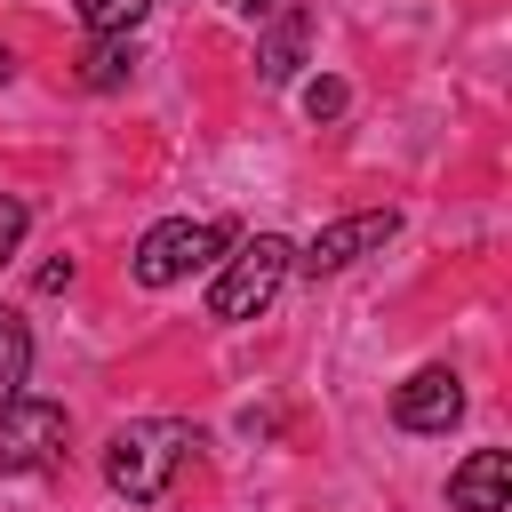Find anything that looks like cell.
<instances>
[{"mask_svg":"<svg viewBox=\"0 0 512 512\" xmlns=\"http://www.w3.org/2000/svg\"><path fill=\"white\" fill-rule=\"evenodd\" d=\"M192 448H200V432L184 416H136L104 440V488L128 504H160L176 488V472L192 464Z\"/></svg>","mask_w":512,"mask_h":512,"instance_id":"cell-1","label":"cell"},{"mask_svg":"<svg viewBox=\"0 0 512 512\" xmlns=\"http://www.w3.org/2000/svg\"><path fill=\"white\" fill-rule=\"evenodd\" d=\"M296 272V248L280 240V232H256V240H240L232 248V264L216 272V288H208V320H256L272 296H280V280Z\"/></svg>","mask_w":512,"mask_h":512,"instance_id":"cell-2","label":"cell"},{"mask_svg":"<svg viewBox=\"0 0 512 512\" xmlns=\"http://www.w3.org/2000/svg\"><path fill=\"white\" fill-rule=\"evenodd\" d=\"M224 248H232L224 224H208V216H168V224H152V232L136 240L128 272H136L144 288H176V280H192L200 264H216Z\"/></svg>","mask_w":512,"mask_h":512,"instance_id":"cell-3","label":"cell"},{"mask_svg":"<svg viewBox=\"0 0 512 512\" xmlns=\"http://www.w3.org/2000/svg\"><path fill=\"white\" fill-rule=\"evenodd\" d=\"M400 232V208H360V216H336V224H320L304 248H296V272H312V280H328V272H344V264H360V256H376L384 240Z\"/></svg>","mask_w":512,"mask_h":512,"instance_id":"cell-4","label":"cell"},{"mask_svg":"<svg viewBox=\"0 0 512 512\" xmlns=\"http://www.w3.org/2000/svg\"><path fill=\"white\" fill-rule=\"evenodd\" d=\"M64 408L56 400H8L0 408V472L16 480V472H40V464H56V448H64Z\"/></svg>","mask_w":512,"mask_h":512,"instance_id":"cell-5","label":"cell"},{"mask_svg":"<svg viewBox=\"0 0 512 512\" xmlns=\"http://www.w3.org/2000/svg\"><path fill=\"white\" fill-rule=\"evenodd\" d=\"M456 416H464L456 368H416V376L392 392V424H400V432H448Z\"/></svg>","mask_w":512,"mask_h":512,"instance_id":"cell-6","label":"cell"},{"mask_svg":"<svg viewBox=\"0 0 512 512\" xmlns=\"http://www.w3.org/2000/svg\"><path fill=\"white\" fill-rule=\"evenodd\" d=\"M512 504V456L504 448H472L448 472V512H504Z\"/></svg>","mask_w":512,"mask_h":512,"instance_id":"cell-7","label":"cell"},{"mask_svg":"<svg viewBox=\"0 0 512 512\" xmlns=\"http://www.w3.org/2000/svg\"><path fill=\"white\" fill-rule=\"evenodd\" d=\"M128 72H136V48H128V40H88V56H80V88L112 96V88H128Z\"/></svg>","mask_w":512,"mask_h":512,"instance_id":"cell-8","label":"cell"},{"mask_svg":"<svg viewBox=\"0 0 512 512\" xmlns=\"http://www.w3.org/2000/svg\"><path fill=\"white\" fill-rule=\"evenodd\" d=\"M24 376H32V328L16 312H0V408L24 400Z\"/></svg>","mask_w":512,"mask_h":512,"instance_id":"cell-9","label":"cell"},{"mask_svg":"<svg viewBox=\"0 0 512 512\" xmlns=\"http://www.w3.org/2000/svg\"><path fill=\"white\" fill-rule=\"evenodd\" d=\"M304 32H312V16H304V8H288V16H280V32H272V40H264V56H256V64H264V80H296V64H304Z\"/></svg>","mask_w":512,"mask_h":512,"instance_id":"cell-10","label":"cell"},{"mask_svg":"<svg viewBox=\"0 0 512 512\" xmlns=\"http://www.w3.org/2000/svg\"><path fill=\"white\" fill-rule=\"evenodd\" d=\"M72 8H80V24H88L96 40H128V32L144 24L152 0H72Z\"/></svg>","mask_w":512,"mask_h":512,"instance_id":"cell-11","label":"cell"},{"mask_svg":"<svg viewBox=\"0 0 512 512\" xmlns=\"http://www.w3.org/2000/svg\"><path fill=\"white\" fill-rule=\"evenodd\" d=\"M344 104H352V96H344V80H328V72H320V80H304V112H312V120H336Z\"/></svg>","mask_w":512,"mask_h":512,"instance_id":"cell-12","label":"cell"},{"mask_svg":"<svg viewBox=\"0 0 512 512\" xmlns=\"http://www.w3.org/2000/svg\"><path fill=\"white\" fill-rule=\"evenodd\" d=\"M24 224H32V208H24L16 192H0V264L16 256V240H24Z\"/></svg>","mask_w":512,"mask_h":512,"instance_id":"cell-13","label":"cell"},{"mask_svg":"<svg viewBox=\"0 0 512 512\" xmlns=\"http://www.w3.org/2000/svg\"><path fill=\"white\" fill-rule=\"evenodd\" d=\"M40 296H56V288H72V256H56V264H40V280H32Z\"/></svg>","mask_w":512,"mask_h":512,"instance_id":"cell-14","label":"cell"},{"mask_svg":"<svg viewBox=\"0 0 512 512\" xmlns=\"http://www.w3.org/2000/svg\"><path fill=\"white\" fill-rule=\"evenodd\" d=\"M224 8H232V16H272L280 0H224Z\"/></svg>","mask_w":512,"mask_h":512,"instance_id":"cell-15","label":"cell"},{"mask_svg":"<svg viewBox=\"0 0 512 512\" xmlns=\"http://www.w3.org/2000/svg\"><path fill=\"white\" fill-rule=\"evenodd\" d=\"M8 80H16V56H8V48H0V88H8Z\"/></svg>","mask_w":512,"mask_h":512,"instance_id":"cell-16","label":"cell"}]
</instances>
